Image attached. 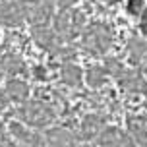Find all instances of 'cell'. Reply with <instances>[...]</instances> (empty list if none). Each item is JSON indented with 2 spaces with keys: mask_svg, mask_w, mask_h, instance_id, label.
<instances>
[{
  "mask_svg": "<svg viewBox=\"0 0 147 147\" xmlns=\"http://www.w3.org/2000/svg\"><path fill=\"white\" fill-rule=\"evenodd\" d=\"M105 68H107L109 76L114 78L118 81V85L124 89V91H128V93H145L147 95V81L138 72H134L130 68H124L114 58L107 60L105 62Z\"/></svg>",
  "mask_w": 147,
  "mask_h": 147,
  "instance_id": "obj_1",
  "label": "cell"
},
{
  "mask_svg": "<svg viewBox=\"0 0 147 147\" xmlns=\"http://www.w3.org/2000/svg\"><path fill=\"white\" fill-rule=\"evenodd\" d=\"M112 45L110 29L103 23H91L81 31V47L89 54H105Z\"/></svg>",
  "mask_w": 147,
  "mask_h": 147,
  "instance_id": "obj_2",
  "label": "cell"
},
{
  "mask_svg": "<svg viewBox=\"0 0 147 147\" xmlns=\"http://www.w3.org/2000/svg\"><path fill=\"white\" fill-rule=\"evenodd\" d=\"M18 114L31 128H47L56 118L51 105L41 103V101H23L22 109L18 110Z\"/></svg>",
  "mask_w": 147,
  "mask_h": 147,
  "instance_id": "obj_3",
  "label": "cell"
},
{
  "mask_svg": "<svg viewBox=\"0 0 147 147\" xmlns=\"http://www.w3.org/2000/svg\"><path fill=\"white\" fill-rule=\"evenodd\" d=\"M52 20H54V31L64 41H74L83 31V23H85L83 16L70 8H60V12Z\"/></svg>",
  "mask_w": 147,
  "mask_h": 147,
  "instance_id": "obj_4",
  "label": "cell"
},
{
  "mask_svg": "<svg viewBox=\"0 0 147 147\" xmlns=\"http://www.w3.org/2000/svg\"><path fill=\"white\" fill-rule=\"evenodd\" d=\"M31 35H33V41L47 52H51L54 56H72L74 51L62 47V37L54 29H49L47 25H37V27H33Z\"/></svg>",
  "mask_w": 147,
  "mask_h": 147,
  "instance_id": "obj_5",
  "label": "cell"
},
{
  "mask_svg": "<svg viewBox=\"0 0 147 147\" xmlns=\"http://www.w3.org/2000/svg\"><path fill=\"white\" fill-rule=\"evenodd\" d=\"M27 20V2L25 0H0V23L20 25Z\"/></svg>",
  "mask_w": 147,
  "mask_h": 147,
  "instance_id": "obj_6",
  "label": "cell"
},
{
  "mask_svg": "<svg viewBox=\"0 0 147 147\" xmlns=\"http://www.w3.org/2000/svg\"><path fill=\"white\" fill-rule=\"evenodd\" d=\"M54 18V4L52 0H31L27 4V22L37 25H47Z\"/></svg>",
  "mask_w": 147,
  "mask_h": 147,
  "instance_id": "obj_7",
  "label": "cell"
},
{
  "mask_svg": "<svg viewBox=\"0 0 147 147\" xmlns=\"http://www.w3.org/2000/svg\"><path fill=\"white\" fill-rule=\"evenodd\" d=\"M97 143L99 145H132L134 140L132 136H128V134H124L122 130H118V128H103L101 130V134L95 138Z\"/></svg>",
  "mask_w": 147,
  "mask_h": 147,
  "instance_id": "obj_8",
  "label": "cell"
},
{
  "mask_svg": "<svg viewBox=\"0 0 147 147\" xmlns=\"http://www.w3.org/2000/svg\"><path fill=\"white\" fill-rule=\"evenodd\" d=\"M10 132H12V136L20 143H25V145H45V138L35 132H31V126H27L25 122L23 124H20V122L10 124Z\"/></svg>",
  "mask_w": 147,
  "mask_h": 147,
  "instance_id": "obj_9",
  "label": "cell"
},
{
  "mask_svg": "<svg viewBox=\"0 0 147 147\" xmlns=\"http://www.w3.org/2000/svg\"><path fill=\"white\" fill-rule=\"evenodd\" d=\"M130 60L134 62V66L140 68L143 74H147V41L141 39H130Z\"/></svg>",
  "mask_w": 147,
  "mask_h": 147,
  "instance_id": "obj_10",
  "label": "cell"
},
{
  "mask_svg": "<svg viewBox=\"0 0 147 147\" xmlns=\"http://www.w3.org/2000/svg\"><path fill=\"white\" fill-rule=\"evenodd\" d=\"M45 145H74L76 143V136L66 128H51L49 132L43 134Z\"/></svg>",
  "mask_w": 147,
  "mask_h": 147,
  "instance_id": "obj_11",
  "label": "cell"
},
{
  "mask_svg": "<svg viewBox=\"0 0 147 147\" xmlns=\"http://www.w3.org/2000/svg\"><path fill=\"white\" fill-rule=\"evenodd\" d=\"M128 132L134 143L147 145V116H132L128 120Z\"/></svg>",
  "mask_w": 147,
  "mask_h": 147,
  "instance_id": "obj_12",
  "label": "cell"
},
{
  "mask_svg": "<svg viewBox=\"0 0 147 147\" xmlns=\"http://www.w3.org/2000/svg\"><path fill=\"white\" fill-rule=\"evenodd\" d=\"M105 128V120L99 114H89L81 122V138L83 140H95Z\"/></svg>",
  "mask_w": 147,
  "mask_h": 147,
  "instance_id": "obj_13",
  "label": "cell"
},
{
  "mask_svg": "<svg viewBox=\"0 0 147 147\" xmlns=\"http://www.w3.org/2000/svg\"><path fill=\"white\" fill-rule=\"evenodd\" d=\"M6 95L10 97V101H14V103H23V101H27V97H29V87H27V83L22 80H10L6 83Z\"/></svg>",
  "mask_w": 147,
  "mask_h": 147,
  "instance_id": "obj_14",
  "label": "cell"
},
{
  "mask_svg": "<svg viewBox=\"0 0 147 147\" xmlns=\"http://www.w3.org/2000/svg\"><path fill=\"white\" fill-rule=\"evenodd\" d=\"M60 78H62V81H64L66 85L76 87V85H80V83H81L83 74H81V68L78 66V64L66 62V64H62V68H60Z\"/></svg>",
  "mask_w": 147,
  "mask_h": 147,
  "instance_id": "obj_15",
  "label": "cell"
},
{
  "mask_svg": "<svg viewBox=\"0 0 147 147\" xmlns=\"http://www.w3.org/2000/svg\"><path fill=\"white\" fill-rule=\"evenodd\" d=\"M87 83L89 87H101L103 83H107V80H109V72H107V68L105 66H93L87 70Z\"/></svg>",
  "mask_w": 147,
  "mask_h": 147,
  "instance_id": "obj_16",
  "label": "cell"
},
{
  "mask_svg": "<svg viewBox=\"0 0 147 147\" xmlns=\"http://www.w3.org/2000/svg\"><path fill=\"white\" fill-rule=\"evenodd\" d=\"M0 70L4 74H8V76H16V74L23 72V62H22V58H18L14 54H8L0 62Z\"/></svg>",
  "mask_w": 147,
  "mask_h": 147,
  "instance_id": "obj_17",
  "label": "cell"
},
{
  "mask_svg": "<svg viewBox=\"0 0 147 147\" xmlns=\"http://www.w3.org/2000/svg\"><path fill=\"white\" fill-rule=\"evenodd\" d=\"M128 12H132L134 16H140L141 12H143V0H130Z\"/></svg>",
  "mask_w": 147,
  "mask_h": 147,
  "instance_id": "obj_18",
  "label": "cell"
},
{
  "mask_svg": "<svg viewBox=\"0 0 147 147\" xmlns=\"http://www.w3.org/2000/svg\"><path fill=\"white\" fill-rule=\"evenodd\" d=\"M141 20H140V27H141V31H143V35H147V8L141 12Z\"/></svg>",
  "mask_w": 147,
  "mask_h": 147,
  "instance_id": "obj_19",
  "label": "cell"
},
{
  "mask_svg": "<svg viewBox=\"0 0 147 147\" xmlns=\"http://www.w3.org/2000/svg\"><path fill=\"white\" fill-rule=\"evenodd\" d=\"M8 103H10V97L6 95V91H0V110H2V109H6Z\"/></svg>",
  "mask_w": 147,
  "mask_h": 147,
  "instance_id": "obj_20",
  "label": "cell"
},
{
  "mask_svg": "<svg viewBox=\"0 0 147 147\" xmlns=\"http://www.w3.org/2000/svg\"><path fill=\"white\" fill-rule=\"evenodd\" d=\"M76 0H52V4H56L58 8H70Z\"/></svg>",
  "mask_w": 147,
  "mask_h": 147,
  "instance_id": "obj_21",
  "label": "cell"
},
{
  "mask_svg": "<svg viewBox=\"0 0 147 147\" xmlns=\"http://www.w3.org/2000/svg\"><path fill=\"white\" fill-rule=\"evenodd\" d=\"M2 136H4V134H2V126H0V140H2Z\"/></svg>",
  "mask_w": 147,
  "mask_h": 147,
  "instance_id": "obj_22",
  "label": "cell"
},
{
  "mask_svg": "<svg viewBox=\"0 0 147 147\" xmlns=\"http://www.w3.org/2000/svg\"><path fill=\"white\" fill-rule=\"evenodd\" d=\"M105 2H116V0H105Z\"/></svg>",
  "mask_w": 147,
  "mask_h": 147,
  "instance_id": "obj_23",
  "label": "cell"
}]
</instances>
